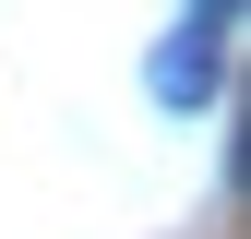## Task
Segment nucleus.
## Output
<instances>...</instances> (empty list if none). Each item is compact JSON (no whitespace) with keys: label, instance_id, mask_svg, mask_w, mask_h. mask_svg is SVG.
Wrapping results in <instances>:
<instances>
[{"label":"nucleus","instance_id":"nucleus-2","mask_svg":"<svg viewBox=\"0 0 251 239\" xmlns=\"http://www.w3.org/2000/svg\"><path fill=\"white\" fill-rule=\"evenodd\" d=\"M239 24V0H192V36H227Z\"/></svg>","mask_w":251,"mask_h":239},{"label":"nucleus","instance_id":"nucleus-1","mask_svg":"<svg viewBox=\"0 0 251 239\" xmlns=\"http://www.w3.org/2000/svg\"><path fill=\"white\" fill-rule=\"evenodd\" d=\"M215 72H227V36H192V24H179V36L144 60V96H155V108H203Z\"/></svg>","mask_w":251,"mask_h":239}]
</instances>
